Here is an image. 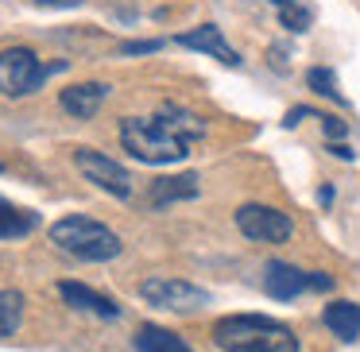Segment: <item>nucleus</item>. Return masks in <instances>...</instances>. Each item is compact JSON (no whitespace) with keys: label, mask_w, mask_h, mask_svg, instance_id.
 I'll return each instance as SVG.
<instances>
[{"label":"nucleus","mask_w":360,"mask_h":352,"mask_svg":"<svg viewBox=\"0 0 360 352\" xmlns=\"http://www.w3.org/2000/svg\"><path fill=\"white\" fill-rule=\"evenodd\" d=\"M205 136V120L182 105L167 101L155 117H124L120 120V143L132 159L151 167L179 163L190 155V140Z\"/></svg>","instance_id":"f257e3e1"},{"label":"nucleus","mask_w":360,"mask_h":352,"mask_svg":"<svg viewBox=\"0 0 360 352\" xmlns=\"http://www.w3.org/2000/svg\"><path fill=\"white\" fill-rule=\"evenodd\" d=\"M221 352H298V337L264 313H229L213 325Z\"/></svg>","instance_id":"f03ea898"},{"label":"nucleus","mask_w":360,"mask_h":352,"mask_svg":"<svg viewBox=\"0 0 360 352\" xmlns=\"http://www.w3.org/2000/svg\"><path fill=\"white\" fill-rule=\"evenodd\" d=\"M51 244L66 256L82 259V263H109V259L120 256V236L112 233L109 225L94 217H82V213H70V217L55 221L51 225Z\"/></svg>","instance_id":"7ed1b4c3"},{"label":"nucleus","mask_w":360,"mask_h":352,"mask_svg":"<svg viewBox=\"0 0 360 352\" xmlns=\"http://www.w3.org/2000/svg\"><path fill=\"white\" fill-rule=\"evenodd\" d=\"M66 58L43 63L32 47H8L0 51V97H32L35 89L47 86L51 74L66 70Z\"/></svg>","instance_id":"20e7f679"},{"label":"nucleus","mask_w":360,"mask_h":352,"mask_svg":"<svg viewBox=\"0 0 360 352\" xmlns=\"http://www.w3.org/2000/svg\"><path fill=\"white\" fill-rule=\"evenodd\" d=\"M140 298L148 306H159V310H174V313H190V310H202L210 302L202 287L186 279H171V275H155V279H143L140 282Z\"/></svg>","instance_id":"39448f33"},{"label":"nucleus","mask_w":360,"mask_h":352,"mask_svg":"<svg viewBox=\"0 0 360 352\" xmlns=\"http://www.w3.org/2000/svg\"><path fill=\"white\" fill-rule=\"evenodd\" d=\"M74 167L82 171V178L94 182L97 190H105V194L132 197V174H128L117 159L105 155V151H97V148H74Z\"/></svg>","instance_id":"423d86ee"},{"label":"nucleus","mask_w":360,"mask_h":352,"mask_svg":"<svg viewBox=\"0 0 360 352\" xmlns=\"http://www.w3.org/2000/svg\"><path fill=\"white\" fill-rule=\"evenodd\" d=\"M236 228H240L248 240H259V244H283L295 233L287 213L275 209V205H259V202H248V205L236 209Z\"/></svg>","instance_id":"0eeeda50"},{"label":"nucleus","mask_w":360,"mask_h":352,"mask_svg":"<svg viewBox=\"0 0 360 352\" xmlns=\"http://www.w3.org/2000/svg\"><path fill=\"white\" fill-rule=\"evenodd\" d=\"M174 43H179V47H190V51H202V55L217 58V63H225V66H240L244 63V58L225 43V35H221L217 24H202V27H194V32H182Z\"/></svg>","instance_id":"6e6552de"},{"label":"nucleus","mask_w":360,"mask_h":352,"mask_svg":"<svg viewBox=\"0 0 360 352\" xmlns=\"http://www.w3.org/2000/svg\"><path fill=\"white\" fill-rule=\"evenodd\" d=\"M58 294L66 298V306H74V310H82V313H94V318H105V321L120 318L117 298L97 294L94 287H86V282H70V279H63V282H58Z\"/></svg>","instance_id":"1a4fd4ad"},{"label":"nucleus","mask_w":360,"mask_h":352,"mask_svg":"<svg viewBox=\"0 0 360 352\" xmlns=\"http://www.w3.org/2000/svg\"><path fill=\"white\" fill-rule=\"evenodd\" d=\"M264 290L271 298H279V302H290L302 290H310V271H298V267L283 263V259H271L264 267Z\"/></svg>","instance_id":"9d476101"},{"label":"nucleus","mask_w":360,"mask_h":352,"mask_svg":"<svg viewBox=\"0 0 360 352\" xmlns=\"http://www.w3.org/2000/svg\"><path fill=\"white\" fill-rule=\"evenodd\" d=\"M109 89H112L109 82H82V86H66L63 93H58V105H63L70 117L89 120V117H97V109L105 105Z\"/></svg>","instance_id":"9b49d317"},{"label":"nucleus","mask_w":360,"mask_h":352,"mask_svg":"<svg viewBox=\"0 0 360 352\" xmlns=\"http://www.w3.org/2000/svg\"><path fill=\"white\" fill-rule=\"evenodd\" d=\"M198 174H167V178H155L148 186V205L151 209H167V205L174 202H190V197H198Z\"/></svg>","instance_id":"f8f14e48"},{"label":"nucleus","mask_w":360,"mask_h":352,"mask_svg":"<svg viewBox=\"0 0 360 352\" xmlns=\"http://www.w3.org/2000/svg\"><path fill=\"white\" fill-rule=\"evenodd\" d=\"M321 321H326L329 333L341 337L345 344L360 337V306H356V302H345V298H337V302H329V306H326Z\"/></svg>","instance_id":"ddd939ff"},{"label":"nucleus","mask_w":360,"mask_h":352,"mask_svg":"<svg viewBox=\"0 0 360 352\" xmlns=\"http://www.w3.org/2000/svg\"><path fill=\"white\" fill-rule=\"evenodd\" d=\"M35 228H39V213L0 197V240H20V236L35 233Z\"/></svg>","instance_id":"4468645a"},{"label":"nucleus","mask_w":360,"mask_h":352,"mask_svg":"<svg viewBox=\"0 0 360 352\" xmlns=\"http://www.w3.org/2000/svg\"><path fill=\"white\" fill-rule=\"evenodd\" d=\"M132 344H136V352H194L179 333H171V329H163V325H140L132 337Z\"/></svg>","instance_id":"2eb2a0df"},{"label":"nucleus","mask_w":360,"mask_h":352,"mask_svg":"<svg viewBox=\"0 0 360 352\" xmlns=\"http://www.w3.org/2000/svg\"><path fill=\"white\" fill-rule=\"evenodd\" d=\"M275 12H279V24L287 27V32H295V35H302V32H310V24H314V8H306V4H298V0H267Z\"/></svg>","instance_id":"dca6fc26"},{"label":"nucleus","mask_w":360,"mask_h":352,"mask_svg":"<svg viewBox=\"0 0 360 352\" xmlns=\"http://www.w3.org/2000/svg\"><path fill=\"white\" fill-rule=\"evenodd\" d=\"M24 321V294L20 290H0V341L12 337Z\"/></svg>","instance_id":"f3484780"},{"label":"nucleus","mask_w":360,"mask_h":352,"mask_svg":"<svg viewBox=\"0 0 360 352\" xmlns=\"http://www.w3.org/2000/svg\"><path fill=\"white\" fill-rule=\"evenodd\" d=\"M306 86H310L314 93L333 97V101H341V105H345L341 89H337V74H333V70H326V66H314V70H306Z\"/></svg>","instance_id":"a211bd4d"},{"label":"nucleus","mask_w":360,"mask_h":352,"mask_svg":"<svg viewBox=\"0 0 360 352\" xmlns=\"http://www.w3.org/2000/svg\"><path fill=\"white\" fill-rule=\"evenodd\" d=\"M163 47V39H128V43H120V55H155V51Z\"/></svg>","instance_id":"6ab92c4d"},{"label":"nucleus","mask_w":360,"mask_h":352,"mask_svg":"<svg viewBox=\"0 0 360 352\" xmlns=\"http://www.w3.org/2000/svg\"><path fill=\"white\" fill-rule=\"evenodd\" d=\"M321 128H326V136L329 140H345V136H349V124H345V120H337V117H321Z\"/></svg>","instance_id":"aec40b11"},{"label":"nucleus","mask_w":360,"mask_h":352,"mask_svg":"<svg viewBox=\"0 0 360 352\" xmlns=\"http://www.w3.org/2000/svg\"><path fill=\"white\" fill-rule=\"evenodd\" d=\"M310 290H333V275H326V271H310Z\"/></svg>","instance_id":"412c9836"},{"label":"nucleus","mask_w":360,"mask_h":352,"mask_svg":"<svg viewBox=\"0 0 360 352\" xmlns=\"http://www.w3.org/2000/svg\"><path fill=\"white\" fill-rule=\"evenodd\" d=\"M32 4H39V8H78L82 0H32Z\"/></svg>","instance_id":"4be33fe9"},{"label":"nucleus","mask_w":360,"mask_h":352,"mask_svg":"<svg viewBox=\"0 0 360 352\" xmlns=\"http://www.w3.org/2000/svg\"><path fill=\"white\" fill-rule=\"evenodd\" d=\"M329 151H333L337 159H345V163H349V159H352V151L345 148V143H329Z\"/></svg>","instance_id":"5701e85b"},{"label":"nucleus","mask_w":360,"mask_h":352,"mask_svg":"<svg viewBox=\"0 0 360 352\" xmlns=\"http://www.w3.org/2000/svg\"><path fill=\"white\" fill-rule=\"evenodd\" d=\"M318 205H333V186H321L318 190Z\"/></svg>","instance_id":"b1692460"},{"label":"nucleus","mask_w":360,"mask_h":352,"mask_svg":"<svg viewBox=\"0 0 360 352\" xmlns=\"http://www.w3.org/2000/svg\"><path fill=\"white\" fill-rule=\"evenodd\" d=\"M0 171H4V167H0Z\"/></svg>","instance_id":"393cba45"}]
</instances>
